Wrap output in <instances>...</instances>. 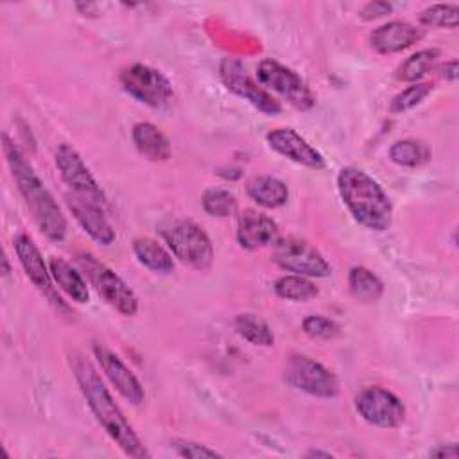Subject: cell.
Wrapping results in <instances>:
<instances>
[{"mask_svg": "<svg viewBox=\"0 0 459 459\" xmlns=\"http://www.w3.org/2000/svg\"><path fill=\"white\" fill-rule=\"evenodd\" d=\"M355 409L364 421L380 429H396L405 420L402 400L380 385L364 387L355 396Z\"/></svg>", "mask_w": 459, "mask_h": 459, "instance_id": "cell-10", "label": "cell"}, {"mask_svg": "<svg viewBox=\"0 0 459 459\" xmlns=\"http://www.w3.org/2000/svg\"><path fill=\"white\" fill-rule=\"evenodd\" d=\"M68 362L86 400V405L93 412L99 425L106 430V434L120 446L126 455L136 459L149 457L151 454L133 430L131 423L126 420L120 407L115 403L111 393L104 385L93 364L81 353H72Z\"/></svg>", "mask_w": 459, "mask_h": 459, "instance_id": "cell-1", "label": "cell"}, {"mask_svg": "<svg viewBox=\"0 0 459 459\" xmlns=\"http://www.w3.org/2000/svg\"><path fill=\"white\" fill-rule=\"evenodd\" d=\"M432 152L421 140L405 138L398 140L389 147V158L393 163L402 167H421L430 160Z\"/></svg>", "mask_w": 459, "mask_h": 459, "instance_id": "cell-24", "label": "cell"}, {"mask_svg": "<svg viewBox=\"0 0 459 459\" xmlns=\"http://www.w3.org/2000/svg\"><path fill=\"white\" fill-rule=\"evenodd\" d=\"M2 264H4V273H2V274L7 276V274H9V264H7V258H5V256H4V260H2Z\"/></svg>", "mask_w": 459, "mask_h": 459, "instance_id": "cell-37", "label": "cell"}, {"mask_svg": "<svg viewBox=\"0 0 459 459\" xmlns=\"http://www.w3.org/2000/svg\"><path fill=\"white\" fill-rule=\"evenodd\" d=\"M233 330L255 346H273L274 335L269 325L255 314H238L233 319Z\"/></svg>", "mask_w": 459, "mask_h": 459, "instance_id": "cell-25", "label": "cell"}, {"mask_svg": "<svg viewBox=\"0 0 459 459\" xmlns=\"http://www.w3.org/2000/svg\"><path fill=\"white\" fill-rule=\"evenodd\" d=\"M301 328L312 339H332L339 332L337 323L325 316H307L301 323Z\"/></svg>", "mask_w": 459, "mask_h": 459, "instance_id": "cell-31", "label": "cell"}, {"mask_svg": "<svg viewBox=\"0 0 459 459\" xmlns=\"http://www.w3.org/2000/svg\"><path fill=\"white\" fill-rule=\"evenodd\" d=\"M219 75L230 91L246 99L264 115L274 117L281 113V104L247 75L244 65L238 59L222 57L219 63Z\"/></svg>", "mask_w": 459, "mask_h": 459, "instance_id": "cell-12", "label": "cell"}, {"mask_svg": "<svg viewBox=\"0 0 459 459\" xmlns=\"http://www.w3.org/2000/svg\"><path fill=\"white\" fill-rule=\"evenodd\" d=\"M348 287L351 296L360 303H375L384 294L382 280L368 267L355 265L348 273Z\"/></svg>", "mask_w": 459, "mask_h": 459, "instance_id": "cell-23", "label": "cell"}, {"mask_svg": "<svg viewBox=\"0 0 459 459\" xmlns=\"http://www.w3.org/2000/svg\"><path fill=\"white\" fill-rule=\"evenodd\" d=\"M68 210L72 212L74 219L79 222V226L93 238L95 242L102 246H109L115 242L117 235L109 221L106 219L102 206L97 203H91L88 199L77 197V195H66Z\"/></svg>", "mask_w": 459, "mask_h": 459, "instance_id": "cell-17", "label": "cell"}, {"mask_svg": "<svg viewBox=\"0 0 459 459\" xmlns=\"http://www.w3.org/2000/svg\"><path fill=\"white\" fill-rule=\"evenodd\" d=\"M278 224L258 210H244L237 221V242L242 249L256 251L278 240Z\"/></svg>", "mask_w": 459, "mask_h": 459, "instance_id": "cell-16", "label": "cell"}, {"mask_svg": "<svg viewBox=\"0 0 459 459\" xmlns=\"http://www.w3.org/2000/svg\"><path fill=\"white\" fill-rule=\"evenodd\" d=\"M77 264L108 305L124 316H134L138 312L136 294L111 267L99 262L91 253H79Z\"/></svg>", "mask_w": 459, "mask_h": 459, "instance_id": "cell-5", "label": "cell"}, {"mask_svg": "<svg viewBox=\"0 0 459 459\" xmlns=\"http://www.w3.org/2000/svg\"><path fill=\"white\" fill-rule=\"evenodd\" d=\"M16 256L27 274V278L59 308H66V305L63 303V299L56 294V289L52 285V274H50V267L45 264L43 255L39 251V247L36 246V242L32 240L30 235L27 233H18L13 240Z\"/></svg>", "mask_w": 459, "mask_h": 459, "instance_id": "cell-13", "label": "cell"}, {"mask_svg": "<svg viewBox=\"0 0 459 459\" xmlns=\"http://www.w3.org/2000/svg\"><path fill=\"white\" fill-rule=\"evenodd\" d=\"M136 151L151 161H167L172 154L169 138L151 122H138L131 131Z\"/></svg>", "mask_w": 459, "mask_h": 459, "instance_id": "cell-19", "label": "cell"}, {"mask_svg": "<svg viewBox=\"0 0 459 459\" xmlns=\"http://www.w3.org/2000/svg\"><path fill=\"white\" fill-rule=\"evenodd\" d=\"M339 195L351 217L371 231H385L393 221V204L382 185L357 167H344L337 174Z\"/></svg>", "mask_w": 459, "mask_h": 459, "instance_id": "cell-3", "label": "cell"}, {"mask_svg": "<svg viewBox=\"0 0 459 459\" xmlns=\"http://www.w3.org/2000/svg\"><path fill=\"white\" fill-rule=\"evenodd\" d=\"M274 292L287 301H308L319 294L316 283L307 276L285 274L274 281Z\"/></svg>", "mask_w": 459, "mask_h": 459, "instance_id": "cell-26", "label": "cell"}, {"mask_svg": "<svg viewBox=\"0 0 459 459\" xmlns=\"http://www.w3.org/2000/svg\"><path fill=\"white\" fill-rule=\"evenodd\" d=\"M2 142L13 179L16 181L18 190L32 213V219L36 221L38 228L45 233L47 238L61 242L66 235V219L57 201L45 186V183L39 179L32 165L25 160L22 151L14 145V142L7 134L2 136Z\"/></svg>", "mask_w": 459, "mask_h": 459, "instance_id": "cell-2", "label": "cell"}, {"mask_svg": "<svg viewBox=\"0 0 459 459\" xmlns=\"http://www.w3.org/2000/svg\"><path fill=\"white\" fill-rule=\"evenodd\" d=\"M273 249V262L287 273L307 278H325L332 274V265L321 251L298 237L278 238Z\"/></svg>", "mask_w": 459, "mask_h": 459, "instance_id": "cell-7", "label": "cell"}, {"mask_svg": "<svg viewBox=\"0 0 459 459\" xmlns=\"http://www.w3.org/2000/svg\"><path fill=\"white\" fill-rule=\"evenodd\" d=\"M283 377L290 387L310 396L335 398L339 394L337 377L321 362L301 353H292L287 357Z\"/></svg>", "mask_w": 459, "mask_h": 459, "instance_id": "cell-8", "label": "cell"}, {"mask_svg": "<svg viewBox=\"0 0 459 459\" xmlns=\"http://www.w3.org/2000/svg\"><path fill=\"white\" fill-rule=\"evenodd\" d=\"M120 84L140 104L154 109H165L174 100L172 82L156 68L134 63L120 74Z\"/></svg>", "mask_w": 459, "mask_h": 459, "instance_id": "cell-6", "label": "cell"}, {"mask_svg": "<svg viewBox=\"0 0 459 459\" xmlns=\"http://www.w3.org/2000/svg\"><path fill=\"white\" fill-rule=\"evenodd\" d=\"M203 210L213 217H230L237 210V197L226 188H206L201 197Z\"/></svg>", "mask_w": 459, "mask_h": 459, "instance_id": "cell-28", "label": "cell"}, {"mask_svg": "<svg viewBox=\"0 0 459 459\" xmlns=\"http://www.w3.org/2000/svg\"><path fill=\"white\" fill-rule=\"evenodd\" d=\"M161 235L172 255L185 265L204 271L213 264V246L201 226L188 219L170 222Z\"/></svg>", "mask_w": 459, "mask_h": 459, "instance_id": "cell-4", "label": "cell"}, {"mask_svg": "<svg viewBox=\"0 0 459 459\" xmlns=\"http://www.w3.org/2000/svg\"><path fill=\"white\" fill-rule=\"evenodd\" d=\"M420 22L429 27L455 29L459 23L457 4H434L420 13Z\"/></svg>", "mask_w": 459, "mask_h": 459, "instance_id": "cell-29", "label": "cell"}, {"mask_svg": "<svg viewBox=\"0 0 459 459\" xmlns=\"http://www.w3.org/2000/svg\"><path fill=\"white\" fill-rule=\"evenodd\" d=\"M265 140L273 151L289 158L294 163H299L303 167L316 169V170L325 169L323 154L290 127L273 129L265 134Z\"/></svg>", "mask_w": 459, "mask_h": 459, "instance_id": "cell-15", "label": "cell"}, {"mask_svg": "<svg viewBox=\"0 0 459 459\" xmlns=\"http://www.w3.org/2000/svg\"><path fill=\"white\" fill-rule=\"evenodd\" d=\"M174 450L178 452V455L181 457H190V459H201V457H222L217 450L208 448L204 445L194 443V441H185V439H178L174 441Z\"/></svg>", "mask_w": 459, "mask_h": 459, "instance_id": "cell-32", "label": "cell"}, {"mask_svg": "<svg viewBox=\"0 0 459 459\" xmlns=\"http://www.w3.org/2000/svg\"><path fill=\"white\" fill-rule=\"evenodd\" d=\"M307 457H332V454L321 452V450H310V452H307Z\"/></svg>", "mask_w": 459, "mask_h": 459, "instance_id": "cell-36", "label": "cell"}, {"mask_svg": "<svg viewBox=\"0 0 459 459\" xmlns=\"http://www.w3.org/2000/svg\"><path fill=\"white\" fill-rule=\"evenodd\" d=\"M133 251L136 260L158 274H172L174 273V260L172 255L156 240L149 237H138L133 242Z\"/></svg>", "mask_w": 459, "mask_h": 459, "instance_id": "cell-22", "label": "cell"}, {"mask_svg": "<svg viewBox=\"0 0 459 459\" xmlns=\"http://www.w3.org/2000/svg\"><path fill=\"white\" fill-rule=\"evenodd\" d=\"M256 77L262 86H267L281 95L296 109L307 111L316 104V99L307 82L294 70L274 59L260 61L256 66Z\"/></svg>", "mask_w": 459, "mask_h": 459, "instance_id": "cell-9", "label": "cell"}, {"mask_svg": "<svg viewBox=\"0 0 459 459\" xmlns=\"http://www.w3.org/2000/svg\"><path fill=\"white\" fill-rule=\"evenodd\" d=\"M54 160L63 181L68 185L74 195L88 199L100 206L106 204V195L102 188L91 176L81 154L70 143H59L56 149Z\"/></svg>", "mask_w": 459, "mask_h": 459, "instance_id": "cell-11", "label": "cell"}, {"mask_svg": "<svg viewBox=\"0 0 459 459\" xmlns=\"http://www.w3.org/2000/svg\"><path fill=\"white\" fill-rule=\"evenodd\" d=\"M393 11V5L389 2H368L366 5H362V9L359 11V16L366 22H371V20H377V18H382L385 14H389Z\"/></svg>", "mask_w": 459, "mask_h": 459, "instance_id": "cell-33", "label": "cell"}, {"mask_svg": "<svg viewBox=\"0 0 459 459\" xmlns=\"http://www.w3.org/2000/svg\"><path fill=\"white\" fill-rule=\"evenodd\" d=\"M441 75L445 77V79H448V81H455V77H457V61H448V63H445L443 66H441Z\"/></svg>", "mask_w": 459, "mask_h": 459, "instance_id": "cell-35", "label": "cell"}, {"mask_svg": "<svg viewBox=\"0 0 459 459\" xmlns=\"http://www.w3.org/2000/svg\"><path fill=\"white\" fill-rule=\"evenodd\" d=\"M430 455H436V457H457V446L455 445H446V446H437L430 452Z\"/></svg>", "mask_w": 459, "mask_h": 459, "instance_id": "cell-34", "label": "cell"}, {"mask_svg": "<svg viewBox=\"0 0 459 459\" xmlns=\"http://www.w3.org/2000/svg\"><path fill=\"white\" fill-rule=\"evenodd\" d=\"M439 50L437 48H423L409 56L396 70V79L403 82H418L437 61Z\"/></svg>", "mask_w": 459, "mask_h": 459, "instance_id": "cell-27", "label": "cell"}, {"mask_svg": "<svg viewBox=\"0 0 459 459\" xmlns=\"http://www.w3.org/2000/svg\"><path fill=\"white\" fill-rule=\"evenodd\" d=\"M432 91L430 82H412L405 90H402L398 95L393 97L389 104L391 113H405L412 108H416L420 102L427 99V95Z\"/></svg>", "mask_w": 459, "mask_h": 459, "instance_id": "cell-30", "label": "cell"}, {"mask_svg": "<svg viewBox=\"0 0 459 459\" xmlns=\"http://www.w3.org/2000/svg\"><path fill=\"white\" fill-rule=\"evenodd\" d=\"M93 355L97 362L100 364V369L111 382V385L133 405H140L145 400V391L136 375L120 360L118 355H115L108 346L95 342L93 344Z\"/></svg>", "mask_w": 459, "mask_h": 459, "instance_id": "cell-14", "label": "cell"}, {"mask_svg": "<svg viewBox=\"0 0 459 459\" xmlns=\"http://www.w3.org/2000/svg\"><path fill=\"white\" fill-rule=\"evenodd\" d=\"M247 195L262 208H280L289 199L287 185L274 176H255L247 186Z\"/></svg>", "mask_w": 459, "mask_h": 459, "instance_id": "cell-21", "label": "cell"}, {"mask_svg": "<svg viewBox=\"0 0 459 459\" xmlns=\"http://www.w3.org/2000/svg\"><path fill=\"white\" fill-rule=\"evenodd\" d=\"M50 274L54 283L74 301L77 303H86L90 299V290L86 285L84 276L65 258L54 256L48 262Z\"/></svg>", "mask_w": 459, "mask_h": 459, "instance_id": "cell-20", "label": "cell"}, {"mask_svg": "<svg viewBox=\"0 0 459 459\" xmlns=\"http://www.w3.org/2000/svg\"><path fill=\"white\" fill-rule=\"evenodd\" d=\"M423 38V30L400 20L387 22L369 34V43L378 54L402 52Z\"/></svg>", "mask_w": 459, "mask_h": 459, "instance_id": "cell-18", "label": "cell"}]
</instances>
